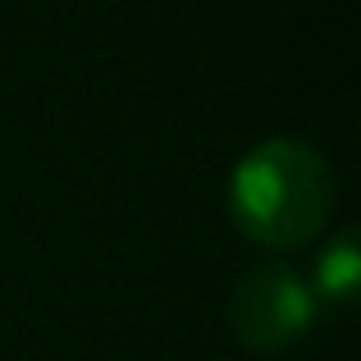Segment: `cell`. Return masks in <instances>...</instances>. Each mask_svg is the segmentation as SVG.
Wrapping results in <instances>:
<instances>
[{"label":"cell","mask_w":361,"mask_h":361,"mask_svg":"<svg viewBox=\"0 0 361 361\" xmlns=\"http://www.w3.org/2000/svg\"><path fill=\"white\" fill-rule=\"evenodd\" d=\"M334 206L329 165L316 147L274 137L252 147L229 178V211L256 247L293 252L311 243Z\"/></svg>","instance_id":"6da1fadb"},{"label":"cell","mask_w":361,"mask_h":361,"mask_svg":"<svg viewBox=\"0 0 361 361\" xmlns=\"http://www.w3.org/2000/svg\"><path fill=\"white\" fill-rule=\"evenodd\" d=\"M316 320V298L288 265H256L229 298V329L252 353H283Z\"/></svg>","instance_id":"7a4b0ae2"},{"label":"cell","mask_w":361,"mask_h":361,"mask_svg":"<svg viewBox=\"0 0 361 361\" xmlns=\"http://www.w3.org/2000/svg\"><path fill=\"white\" fill-rule=\"evenodd\" d=\"M357 238L353 233H338L334 247L325 252V261H320V288L329 293V298H353V283H357Z\"/></svg>","instance_id":"3957f363"}]
</instances>
